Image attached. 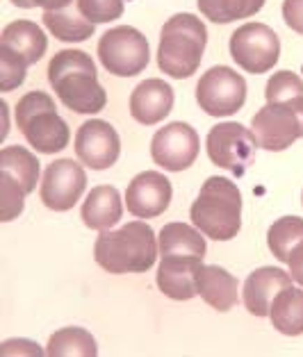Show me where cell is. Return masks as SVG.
Segmentation results:
<instances>
[{
    "instance_id": "6da1fadb",
    "label": "cell",
    "mask_w": 303,
    "mask_h": 357,
    "mask_svg": "<svg viewBox=\"0 0 303 357\" xmlns=\"http://www.w3.org/2000/svg\"><path fill=\"white\" fill-rule=\"evenodd\" d=\"M158 237L149 223L130 221L119 230H103L94 243V259L108 273H146L158 262Z\"/></svg>"
},
{
    "instance_id": "7a4b0ae2",
    "label": "cell",
    "mask_w": 303,
    "mask_h": 357,
    "mask_svg": "<svg viewBox=\"0 0 303 357\" xmlns=\"http://www.w3.org/2000/svg\"><path fill=\"white\" fill-rule=\"evenodd\" d=\"M189 219L214 241L235 239L242 230V194L235 182L221 176L207 178L192 203Z\"/></svg>"
},
{
    "instance_id": "3957f363",
    "label": "cell",
    "mask_w": 303,
    "mask_h": 357,
    "mask_svg": "<svg viewBox=\"0 0 303 357\" xmlns=\"http://www.w3.org/2000/svg\"><path fill=\"white\" fill-rule=\"evenodd\" d=\"M98 59L108 73L117 77H135L151 62L149 39L133 25H117L101 37Z\"/></svg>"
},
{
    "instance_id": "277c9868",
    "label": "cell",
    "mask_w": 303,
    "mask_h": 357,
    "mask_svg": "<svg viewBox=\"0 0 303 357\" xmlns=\"http://www.w3.org/2000/svg\"><path fill=\"white\" fill-rule=\"evenodd\" d=\"M258 142L253 130L237 123V121H226L210 128L205 137L207 158L219 169H226L232 176H244L246 169L253 164Z\"/></svg>"
},
{
    "instance_id": "5b68a950",
    "label": "cell",
    "mask_w": 303,
    "mask_h": 357,
    "mask_svg": "<svg viewBox=\"0 0 303 357\" xmlns=\"http://www.w3.org/2000/svg\"><path fill=\"white\" fill-rule=\"evenodd\" d=\"M230 57L242 71L246 73H267L279 64L281 39L269 25L265 23H244L230 34L228 43Z\"/></svg>"
},
{
    "instance_id": "8992f818",
    "label": "cell",
    "mask_w": 303,
    "mask_h": 357,
    "mask_svg": "<svg viewBox=\"0 0 303 357\" xmlns=\"http://www.w3.org/2000/svg\"><path fill=\"white\" fill-rule=\"evenodd\" d=\"M196 102L207 116H232L246 102V80L230 66H212L196 82Z\"/></svg>"
},
{
    "instance_id": "52a82bcc",
    "label": "cell",
    "mask_w": 303,
    "mask_h": 357,
    "mask_svg": "<svg viewBox=\"0 0 303 357\" xmlns=\"http://www.w3.org/2000/svg\"><path fill=\"white\" fill-rule=\"evenodd\" d=\"M84 164L75 160H55L43 171L39 196L41 203L53 212H68L82 198L87 189V173Z\"/></svg>"
},
{
    "instance_id": "ba28073f",
    "label": "cell",
    "mask_w": 303,
    "mask_h": 357,
    "mask_svg": "<svg viewBox=\"0 0 303 357\" xmlns=\"http://www.w3.org/2000/svg\"><path fill=\"white\" fill-rule=\"evenodd\" d=\"M198 148H201V142H198L196 130L183 121H173L153 135L151 158L160 169L180 173L196 162Z\"/></svg>"
},
{
    "instance_id": "9c48e42d",
    "label": "cell",
    "mask_w": 303,
    "mask_h": 357,
    "mask_svg": "<svg viewBox=\"0 0 303 357\" xmlns=\"http://www.w3.org/2000/svg\"><path fill=\"white\" fill-rule=\"evenodd\" d=\"M251 130L260 148L281 153L301 139V121L290 102H267L251 119Z\"/></svg>"
},
{
    "instance_id": "30bf717a",
    "label": "cell",
    "mask_w": 303,
    "mask_h": 357,
    "mask_svg": "<svg viewBox=\"0 0 303 357\" xmlns=\"http://www.w3.org/2000/svg\"><path fill=\"white\" fill-rule=\"evenodd\" d=\"M121 155V139L114 126L103 119H91L75 132V158L91 171H105L117 164Z\"/></svg>"
},
{
    "instance_id": "8fae6325",
    "label": "cell",
    "mask_w": 303,
    "mask_h": 357,
    "mask_svg": "<svg viewBox=\"0 0 303 357\" xmlns=\"http://www.w3.org/2000/svg\"><path fill=\"white\" fill-rule=\"evenodd\" d=\"M171 180L160 171H142L126 189V207L135 219H155L171 205Z\"/></svg>"
},
{
    "instance_id": "7c38bea8",
    "label": "cell",
    "mask_w": 303,
    "mask_h": 357,
    "mask_svg": "<svg viewBox=\"0 0 303 357\" xmlns=\"http://www.w3.org/2000/svg\"><path fill=\"white\" fill-rule=\"evenodd\" d=\"M205 46L187 34L162 32L158 43V66L162 73H167L173 80H187L201 66Z\"/></svg>"
},
{
    "instance_id": "4fadbf2b",
    "label": "cell",
    "mask_w": 303,
    "mask_h": 357,
    "mask_svg": "<svg viewBox=\"0 0 303 357\" xmlns=\"http://www.w3.org/2000/svg\"><path fill=\"white\" fill-rule=\"evenodd\" d=\"M201 266L203 259L194 255H160L155 273L158 289L171 301H192L198 296L196 280Z\"/></svg>"
},
{
    "instance_id": "5bb4252c",
    "label": "cell",
    "mask_w": 303,
    "mask_h": 357,
    "mask_svg": "<svg viewBox=\"0 0 303 357\" xmlns=\"http://www.w3.org/2000/svg\"><path fill=\"white\" fill-rule=\"evenodd\" d=\"M173 109V89L160 77H149L130 93V116L142 126H158Z\"/></svg>"
},
{
    "instance_id": "9a60e30c",
    "label": "cell",
    "mask_w": 303,
    "mask_h": 357,
    "mask_svg": "<svg viewBox=\"0 0 303 357\" xmlns=\"http://www.w3.org/2000/svg\"><path fill=\"white\" fill-rule=\"evenodd\" d=\"M59 102L75 114H98L108 105V93L96 75L73 73L62 77L55 86Z\"/></svg>"
},
{
    "instance_id": "2e32d148",
    "label": "cell",
    "mask_w": 303,
    "mask_h": 357,
    "mask_svg": "<svg viewBox=\"0 0 303 357\" xmlns=\"http://www.w3.org/2000/svg\"><path fill=\"white\" fill-rule=\"evenodd\" d=\"M288 284H292L290 271L276 266H263L256 268L253 273L246 278L244 287H242V303L249 310V314L253 317H269L272 301L276 298V294L285 289Z\"/></svg>"
},
{
    "instance_id": "e0dca14e",
    "label": "cell",
    "mask_w": 303,
    "mask_h": 357,
    "mask_svg": "<svg viewBox=\"0 0 303 357\" xmlns=\"http://www.w3.org/2000/svg\"><path fill=\"white\" fill-rule=\"evenodd\" d=\"M80 216L89 230H112L124 216V200H121L119 189L110 185L94 187L84 198Z\"/></svg>"
},
{
    "instance_id": "ac0fdd59",
    "label": "cell",
    "mask_w": 303,
    "mask_h": 357,
    "mask_svg": "<svg viewBox=\"0 0 303 357\" xmlns=\"http://www.w3.org/2000/svg\"><path fill=\"white\" fill-rule=\"evenodd\" d=\"M198 296L216 312H228L239 301L237 278L216 264H203L196 280Z\"/></svg>"
},
{
    "instance_id": "d6986e66",
    "label": "cell",
    "mask_w": 303,
    "mask_h": 357,
    "mask_svg": "<svg viewBox=\"0 0 303 357\" xmlns=\"http://www.w3.org/2000/svg\"><path fill=\"white\" fill-rule=\"evenodd\" d=\"M21 135L41 155H55L64 151L68 142H71V130H68L66 121L57 112H43V114L34 116L21 130Z\"/></svg>"
},
{
    "instance_id": "ffe728a7",
    "label": "cell",
    "mask_w": 303,
    "mask_h": 357,
    "mask_svg": "<svg viewBox=\"0 0 303 357\" xmlns=\"http://www.w3.org/2000/svg\"><path fill=\"white\" fill-rule=\"evenodd\" d=\"M0 46L10 48L25 64L32 66L46 55L48 37L37 23L19 19V21H12L10 25H5L3 34H0Z\"/></svg>"
},
{
    "instance_id": "44dd1931",
    "label": "cell",
    "mask_w": 303,
    "mask_h": 357,
    "mask_svg": "<svg viewBox=\"0 0 303 357\" xmlns=\"http://www.w3.org/2000/svg\"><path fill=\"white\" fill-rule=\"evenodd\" d=\"M41 19L46 30L64 43L87 41L89 37H94V30H96V25L84 19L75 3L64 7V10H46Z\"/></svg>"
},
{
    "instance_id": "7402d4cb",
    "label": "cell",
    "mask_w": 303,
    "mask_h": 357,
    "mask_svg": "<svg viewBox=\"0 0 303 357\" xmlns=\"http://www.w3.org/2000/svg\"><path fill=\"white\" fill-rule=\"evenodd\" d=\"M272 326L285 337L303 335V289L288 284L276 294L269 310Z\"/></svg>"
},
{
    "instance_id": "603a6c76",
    "label": "cell",
    "mask_w": 303,
    "mask_h": 357,
    "mask_svg": "<svg viewBox=\"0 0 303 357\" xmlns=\"http://www.w3.org/2000/svg\"><path fill=\"white\" fill-rule=\"evenodd\" d=\"M160 255H194L205 257V234L196 225L187 223H167L158 234Z\"/></svg>"
},
{
    "instance_id": "cb8c5ba5",
    "label": "cell",
    "mask_w": 303,
    "mask_h": 357,
    "mask_svg": "<svg viewBox=\"0 0 303 357\" xmlns=\"http://www.w3.org/2000/svg\"><path fill=\"white\" fill-rule=\"evenodd\" d=\"M0 171L12 176L25 189V194H32L39 182V160L25 146H5L0 151Z\"/></svg>"
},
{
    "instance_id": "d4e9b609",
    "label": "cell",
    "mask_w": 303,
    "mask_h": 357,
    "mask_svg": "<svg viewBox=\"0 0 303 357\" xmlns=\"http://www.w3.org/2000/svg\"><path fill=\"white\" fill-rule=\"evenodd\" d=\"M46 355L50 357H94L98 355L96 339L84 328H59L50 335L46 344Z\"/></svg>"
},
{
    "instance_id": "484cf974",
    "label": "cell",
    "mask_w": 303,
    "mask_h": 357,
    "mask_svg": "<svg viewBox=\"0 0 303 357\" xmlns=\"http://www.w3.org/2000/svg\"><path fill=\"white\" fill-rule=\"evenodd\" d=\"M207 21L226 25L239 19H251L265 7V0H196Z\"/></svg>"
},
{
    "instance_id": "4316f807",
    "label": "cell",
    "mask_w": 303,
    "mask_h": 357,
    "mask_svg": "<svg viewBox=\"0 0 303 357\" xmlns=\"http://www.w3.org/2000/svg\"><path fill=\"white\" fill-rule=\"evenodd\" d=\"M299 241H303V219H299V216H281L267 230V246L279 262L288 264L290 252Z\"/></svg>"
},
{
    "instance_id": "83f0119b",
    "label": "cell",
    "mask_w": 303,
    "mask_h": 357,
    "mask_svg": "<svg viewBox=\"0 0 303 357\" xmlns=\"http://www.w3.org/2000/svg\"><path fill=\"white\" fill-rule=\"evenodd\" d=\"M73 73L96 75V64H94V59L87 55L84 50H75V48L59 50L48 62V82L53 86L62 80V77L73 75Z\"/></svg>"
},
{
    "instance_id": "f1b7e54d",
    "label": "cell",
    "mask_w": 303,
    "mask_h": 357,
    "mask_svg": "<svg viewBox=\"0 0 303 357\" xmlns=\"http://www.w3.org/2000/svg\"><path fill=\"white\" fill-rule=\"evenodd\" d=\"M25 189L12 176L0 171V221L10 223L19 219L25 207Z\"/></svg>"
},
{
    "instance_id": "f546056e",
    "label": "cell",
    "mask_w": 303,
    "mask_h": 357,
    "mask_svg": "<svg viewBox=\"0 0 303 357\" xmlns=\"http://www.w3.org/2000/svg\"><path fill=\"white\" fill-rule=\"evenodd\" d=\"M297 96H303V80L292 71L274 73L265 86L267 102H290Z\"/></svg>"
},
{
    "instance_id": "4dcf8cb0",
    "label": "cell",
    "mask_w": 303,
    "mask_h": 357,
    "mask_svg": "<svg viewBox=\"0 0 303 357\" xmlns=\"http://www.w3.org/2000/svg\"><path fill=\"white\" fill-rule=\"evenodd\" d=\"M43 112H55V100L50 98L46 91H28L16 102V109H14L16 126H19V130H23L34 116L43 114Z\"/></svg>"
},
{
    "instance_id": "1f68e13d",
    "label": "cell",
    "mask_w": 303,
    "mask_h": 357,
    "mask_svg": "<svg viewBox=\"0 0 303 357\" xmlns=\"http://www.w3.org/2000/svg\"><path fill=\"white\" fill-rule=\"evenodd\" d=\"M25 75H28V64L10 48L0 46V91H14L25 82Z\"/></svg>"
},
{
    "instance_id": "d6a6232c",
    "label": "cell",
    "mask_w": 303,
    "mask_h": 357,
    "mask_svg": "<svg viewBox=\"0 0 303 357\" xmlns=\"http://www.w3.org/2000/svg\"><path fill=\"white\" fill-rule=\"evenodd\" d=\"M77 10L94 25L112 23L124 14V0H75Z\"/></svg>"
},
{
    "instance_id": "836d02e7",
    "label": "cell",
    "mask_w": 303,
    "mask_h": 357,
    "mask_svg": "<svg viewBox=\"0 0 303 357\" xmlns=\"http://www.w3.org/2000/svg\"><path fill=\"white\" fill-rule=\"evenodd\" d=\"M162 32H178V34H187V37H192L196 39L198 43H207V30H205V25L203 21L198 19V16L194 14H173L171 19L162 25Z\"/></svg>"
},
{
    "instance_id": "e575fe53",
    "label": "cell",
    "mask_w": 303,
    "mask_h": 357,
    "mask_svg": "<svg viewBox=\"0 0 303 357\" xmlns=\"http://www.w3.org/2000/svg\"><path fill=\"white\" fill-rule=\"evenodd\" d=\"M0 355L3 357H14V355H46V348L39 344L30 342V339H7L0 346Z\"/></svg>"
},
{
    "instance_id": "d590c367",
    "label": "cell",
    "mask_w": 303,
    "mask_h": 357,
    "mask_svg": "<svg viewBox=\"0 0 303 357\" xmlns=\"http://www.w3.org/2000/svg\"><path fill=\"white\" fill-rule=\"evenodd\" d=\"M283 19L290 30L303 34V0H283Z\"/></svg>"
},
{
    "instance_id": "8d00e7d4",
    "label": "cell",
    "mask_w": 303,
    "mask_h": 357,
    "mask_svg": "<svg viewBox=\"0 0 303 357\" xmlns=\"http://www.w3.org/2000/svg\"><path fill=\"white\" fill-rule=\"evenodd\" d=\"M288 268H290L292 280L303 287V241H299L297 246H294V250L290 252Z\"/></svg>"
},
{
    "instance_id": "74e56055",
    "label": "cell",
    "mask_w": 303,
    "mask_h": 357,
    "mask_svg": "<svg viewBox=\"0 0 303 357\" xmlns=\"http://www.w3.org/2000/svg\"><path fill=\"white\" fill-rule=\"evenodd\" d=\"M75 0H34V5L41 7L43 12L46 10H64V7L73 5Z\"/></svg>"
},
{
    "instance_id": "f35d334b",
    "label": "cell",
    "mask_w": 303,
    "mask_h": 357,
    "mask_svg": "<svg viewBox=\"0 0 303 357\" xmlns=\"http://www.w3.org/2000/svg\"><path fill=\"white\" fill-rule=\"evenodd\" d=\"M0 114H3V130H0V139H5L10 132V105L3 100L0 102Z\"/></svg>"
},
{
    "instance_id": "ab89813d",
    "label": "cell",
    "mask_w": 303,
    "mask_h": 357,
    "mask_svg": "<svg viewBox=\"0 0 303 357\" xmlns=\"http://www.w3.org/2000/svg\"><path fill=\"white\" fill-rule=\"evenodd\" d=\"M290 107L297 112V116L301 121V137H303V96H297V98L290 100Z\"/></svg>"
},
{
    "instance_id": "60d3db41",
    "label": "cell",
    "mask_w": 303,
    "mask_h": 357,
    "mask_svg": "<svg viewBox=\"0 0 303 357\" xmlns=\"http://www.w3.org/2000/svg\"><path fill=\"white\" fill-rule=\"evenodd\" d=\"M12 5L21 7V10H32V7H37L34 5V0H12Z\"/></svg>"
},
{
    "instance_id": "b9f144b4",
    "label": "cell",
    "mask_w": 303,
    "mask_h": 357,
    "mask_svg": "<svg viewBox=\"0 0 303 357\" xmlns=\"http://www.w3.org/2000/svg\"><path fill=\"white\" fill-rule=\"evenodd\" d=\"M301 203H303V194H301Z\"/></svg>"
}]
</instances>
